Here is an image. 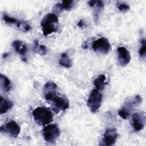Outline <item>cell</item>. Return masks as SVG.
<instances>
[{
    "mask_svg": "<svg viewBox=\"0 0 146 146\" xmlns=\"http://www.w3.org/2000/svg\"><path fill=\"white\" fill-rule=\"evenodd\" d=\"M40 26L44 36L56 33L59 29L58 18L55 13H48L41 21Z\"/></svg>",
    "mask_w": 146,
    "mask_h": 146,
    "instance_id": "cell-1",
    "label": "cell"
},
{
    "mask_svg": "<svg viewBox=\"0 0 146 146\" xmlns=\"http://www.w3.org/2000/svg\"><path fill=\"white\" fill-rule=\"evenodd\" d=\"M33 119L38 125L44 126L53 120V115L50 108L45 107H38L33 111Z\"/></svg>",
    "mask_w": 146,
    "mask_h": 146,
    "instance_id": "cell-2",
    "label": "cell"
},
{
    "mask_svg": "<svg viewBox=\"0 0 146 146\" xmlns=\"http://www.w3.org/2000/svg\"><path fill=\"white\" fill-rule=\"evenodd\" d=\"M143 102L142 98L139 95L128 98L126 100L121 108L118 111V115L123 119H127L134 109L139 106Z\"/></svg>",
    "mask_w": 146,
    "mask_h": 146,
    "instance_id": "cell-3",
    "label": "cell"
},
{
    "mask_svg": "<svg viewBox=\"0 0 146 146\" xmlns=\"http://www.w3.org/2000/svg\"><path fill=\"white\" fill-rule=\"evenodd\" d=\"M51 105L52 108L56 113L60 111H64L69 107V100L64 96H59L57 94L53 95L47 101Z\"/></svg>",
    "mask_w": 146,
    "mask_h": 146,
    "instance_id": "cell-4",
    "label": "cell"
},
{
    "mask_svg": "<svg viewBox=\"0 0 146 146\" xmlns=\"http://www.w3.org/2000/svg\"><path fill=\"white\" fill-rule=\"evenodd\" d=\"M102 94L97 89H94L90 93L87 105L90 111L92 113H96L101 106Z\"/></svg>",
    "mask_w": 146,
    "mask_h": 146,
    "instance_id": "cell-5",
    "label": "cell"
},
{
    "mask_svg": "<svg viewBox=\"0 0 146 146\" xmlns=\"http://www.w3.org/2000/svg\"><path fill=\"white\" fill-rule=\"evenodd\" d=\"M60 130L56 124L46 125L42 129L44 140L48 143H54L60 135Z\"/></svg>",
    "mask_w": 146,
    "mask_h": 146,
    "instance_id": "cell-6",
    "label": "cell"
},
{
    "mask_svg": "<svg viewBox=\"0 0 146 146\" xmlns=\"http://www.w3.org/2000/svg\"><path fill=\"white\" fill-rule=\"evenodd\" d=\"M111 46L109 40L104 38L102 37L95 40L92 44V49L95 52L107 54L111 50Z\"/></svg>",
    "mask_w": 146,
    "mask_h": 146,
    "instance_id": "cell-7",
    "label": "cell"
},
{
    "mask_svg": "<svg viewBox=\"0 0 146 146\" xmlns=\"http://www.w3.org/2000/svg\"><path fill=\"white\" fill-rule=\"evenodd\" d=\"M2 18L3 21L5 22V23L9 25H14L18 27V29H19V30H21L22 31L27 32L31 30V26L26 22L19 21L15 18L11 17L7 15L5 13H3L2 14Z\"/></svg>",
    "mask_w": 146,
    "mask_h": 146,
    "instance_id": "cell-8",
    "label": "cell"
},
{
    "mask_svg": "<svg viewBox=\"0 0 146 146\" xmlns=\"http://www.w3.org/2000/svg\"><path fill=\"white\" fill-rule=\"evenodd\" d=\"M21 128L14 121H10L1 127V132L7 134L11 137H17L20 133Z\"/></svg>",
    "mask_w": 146,
    "mask_h": 146,
    "instance_id": "cell-9",
    "label": "cell"
},
{
    "mask_svg": "<svg viewBox=\"0 0 146 146\" xmlns=\"http://www.w3.org/2000/svg\"><path fill=\"white\" fill-rule=\"evenodd\" d=\"M132 124L135 131L142 130L145 124V113L141 111L133 114L132 116Z\"/></svg>",
    "mask_w": 146,
    "mask_h": 146,
    "instance_id": "cell-10",
    "label": "cell"
},
{
    "mask_svg": "<svg viewBox=\"0 0 146 146\" xmlns=\"http://www.w3.org/2000/svg\"><path fill=\"white\" fill-rule=\"evenodd\" d=\"M117 130L115 128L107 129L104 132L100 145L111 146L113 145L117 138Z\"/></svg>",
    "mask_w": 146,
    "mask_h": 146,
    "instance_id": "cell-11",
    "label": "cell"
},
{
    "mask_svg": "<svg viewBox=\"0 0 146 146\" xmlns=\"http://www.w3.org/2000/svg\"><path fill=\"white\" fill-rule=\"evenodd\" d=\"M117 60L121 67L128 65L131 61V55L129 51L124 47H119L117 49Z\"/></svg>",
    "mask_w": 146,
    "mask_h": 146,
    "instance_id": "cell-12",
    "label": "cell"
},
{
    "mask_svg": "<svg viewBox=\"0 0 146 146\" xmlns=\"http://www.w3.org/2000/svg\"><path fill=\"white\" fill-rule=\"evenodd\" d=\"M57 85L52 81L47 82L43 87V96L46 101L56 94Z\"/></svg>",
    "mask_w": 146,
    "mask_h": 146,
    "instance_id": "cell-13",
    "label": "cell"
},
{
    "mask_svg": "<svg viewBox=\"0 0 146 146\" xmlns=\"http://www.w3.org/2000/svg\"><path fill=\"white\" fill-rule=\"evenodd\" d=\"M12 46L15 49L16 52L20 55L22 58V59L24 62H26V54L27 52V47L26 45L21 40H16L13 42Z\"/></svg>",
    "mask_w": 146,
    "mask_h": 146,
    "instance_id": "cell-14",
    "label": "cell"
},
{
    "mask_svg": "<svg viewBox=\"0 0 146 146\" xmlns=\"http://www.w3.org/2000/svg\"><path fill=\"white\" fill-rule=\"evenodd\" d=\"M74 3L75 1H63L61 3H58L55 5V11L60 13L63 10H70L73 7Z\"/></svg>",
    "mask_w": 146,
    "mask_h": 146,
    "instance_id": "cell-15",
    "label": "cell"
},
{
    "mask_svg": "<svg viewBox=\"0 0 146 146\" xmlns=\"http://www.w3.org/2000/svg\"><path fill=\"white\" fill-rule=\"evenodd\" d=\"M0 98V113L3 114L11 109L14 104L11 100L5 99L2 96Z\"/></svg>",
    "mask_w": 146,
    "mask_h": 146,
    "instance_id": "cell-16",
    "label": "cell"
},
{
    "mask_svg": "<svg viewBox=\"0 0 146 146\" xmlns=\"http://www.w3.org/2000/svg\"><path fill=\"white\" fill-rule=\"evenodd\" d=\"M0 86L1 90L5 92H9L12 87V84L10 79L2 74L0 75Z\"/></svg>",
    "mask_w": 146,
    "mask_h": 146,
    "instance_id": "cell-17",
    "label": "cell"
},
{
    "mask_svg": "<svg viewBox=\"0 0 146 146\" xmlns=\"http://www.w3.org/2000/svg\"><path fill=\"white\" fill-rule=\"evenodd\" d=\"M94 84L96 87V89L98 90L99 91H103L107 84L106 77L105 75L101 74L99 75V76L95 79Z\"/></svg>",
    "mask_w": 146,
    "mask_h": 146,
    "instance_id": "cell-18",
    "label": "cell"
},
{
    "mask_svg": "<svg viewBox=\"0 0 146 146\" xmlns=\"http://www.w3.org/2000/svg\"><path fill=\"white\" fill-rule=\"evenodd\" d=\"M60 64L66 68H69L72 66V62L66 53L62 54L59 60Z\"/></svg>",
    "mask_w": 146,
    "mask_h": 146,
    "instance_id": "cell-19",
    "label": "cell"
},
{
    "mask_svg": "<svg viewBox=\"0 0 146 146\" xmlns=\"http://www.w3.org/2000/svg\"><path fill=\"white\" fill-rule=\"evenodd\" d=\"M34 51L38 54L40 55L44 56L46 55L47 50L45 46L43 44H39V42L37 40H35L34 43Z\"/></svg>",
    "mask_w": 146,
    "mask_h": 146,
    "instance_id": "cell-20",
    "label": "cell"
},
{
    "mask_svg": "<svg viewBox=\"0 0 146 146\" xmlns=\"http://www.w3.org/2000/svg\"><path fill=\"white\" fill-rule=\"evenodd\" d=\"M117 6L119 10L123 13H125L130 9L129 6L124 2H119V3L117 4Z\"/></svg>",
    "mask_w": 146,
    "mask_h": 146,
    "instance_id": "cell-21",
    "label": "cell"
},
{
    "mask_svg": "<svg viewBox=\"0 0 146 146\" xmlns=\"http://www.w3.org/2000/svg\"><path fill=\"white\" fill-rule=\"evenodd\" d=\"M146 51V41L144 38L141 40V47L139 49V54L141 57H145Z\"/></svg>",
    "mask_w": 146,
    "mask_h": 146,
    "instance_id": "cell-22",
    "label": "cell"
},
{
    "mask_svg": "<svg viewBox=\"0 0 146 146\" xmlns=\"http://www.w3.org/2000/svg\"><path fill=\"white\" fill-rule=\"evenodd\" d=\"M77 25H78L79 27H80V28H83V27H85V26H86L85 22H84V21H83V19H80V20L78 22Z\"/></svg>",
    "mask_w": 146,
    "mask_h": 146,
    "instance_id": "cell-23",
    "label": "cell"
},
{
    "mask_svg": "<svg viewBox=\"0 0 146 146\" xmlns=\"http://www.w3.org/2000/svg\"><path fill=\"white\" fill-rule=\"evenodd\" d=\"M96 2H97V1H88V3L90 7H94L96 5Z\"/></svg>",
    "mask_w": 146,
    "mask_h": 146,
    "instance_id": "cell-24",
    "label": "cell"
},
{
    "mask_svg": "<svg viewBox=\"0 0 146 146\" xmlns=\"http://www.w3.org/2000/svg\"><path fill=\"white\" fill-rule=\"evenodd\" d=\"M8 55H9V54H8V53H5V54H3V58H6V57H7Z\"/></svg>",
    "mask_w": 146,
    "mask_h": 146,
    "instance_id": "cell-25",
    "label": "cell"
}]
</instances>
